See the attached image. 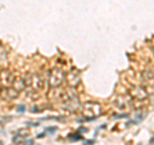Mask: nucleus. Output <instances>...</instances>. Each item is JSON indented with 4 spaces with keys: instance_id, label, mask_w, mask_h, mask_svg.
Returning <instances> with one entry per match:
<instances>
[{
    "instance_id": "nucleus-1",
    "label": "nucleus",
    "mask_w": 154,
    "mask_h": 145,
    "mask_svg": "<svg viewBox=\"0 0 154 145\" xmlns=\"http://www.w3.org/2000/svg\"><path fill=\"white\" fill-rule=\"evenodd\" d=\"M64 73L62 72L60 69H54L50 72V77H49V82H50V86L53 88H57V86H60L62 82L64 81Z\"/></svg>"
},
{
    "instance_id": "nucleus-4",
    "label": "nucleus",
    "mask_w": 154,
    "mask_h": 145,
    "mask_svg": "<svg viewBox=\"0 0 154 145\" xmlns=\"http://www.w3.org/2000/svg\"><path fill=\"white\" fill-rule=\"evenodd\" d=\"M57 131V127H49V128H46V132H54Z\"/></svg>"
},
{
    "instance_id": "nucleus-2",
    "label": "nucleus",
    "mask_w": 154,
    "mask_h": 145,
    "mask_svg": "<svg viewBox=\"0 0 154 145\" xmlns=\"http://www.w3.org/2000/svg\"><path fill=\"white\" fill-rule=\"evenodd\" d=\"M0 82H2L3 86L5 88H11V86L14 84V76L12 72L9 71H3L0 72Z\"/></svg>"
},
{
    "instance_id": "nucleus-5",
    "label": "nucleus",
    "mask_w": 154,
    "mask_h": 145,
    "mask_svg": "<svg viewBox=\"0 0 154 145\" xmlns=\"http://www.w3.org/2000/svg\"><path fill=\"white\" fill-rule=\"evenodd\" d=\"M0 145H3V144H2V143H0Z\"/></svg>"
},
{
    "instance_id": "nucleus-3",
    "label": "nucleus",
    "mask_w": 154,
    "mask_h": 145,
    "mask_svg": "<svg viewBox=\"0 0 154 145\" xmlns=\"http://www.w3.org/2000/svg\"><path fill=\"white\" fill-rule=\"evenodd\" d=\"M128 114H116V116H113L114 118H123V117H127Z\"/></svg>"
}]
</instances>
